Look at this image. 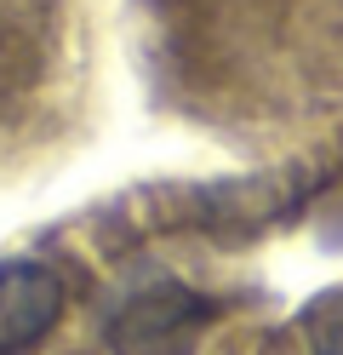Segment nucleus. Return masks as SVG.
Instances as JSON below:
<instances>
[{"label": "nucleus", "mask_w": 343, "mask_h": 355, "mask_svg": "<svg viewBox=\"0 0 343 355\" xmlns=\"http://www.w3.org/2000/svg\"><path fill=\"white\" fill-rule=\"evenodd\" d=\"M304 344L309 355H343V286L320 293L304 309Z\"/></svg>", "instance_id": "obj_3"}, {"label": "nucleus", "mask_w": 343, "mask_h": 355, "mask_svg": "<svg viewBox=\"0 0 343 355\" xmlns=\"http://www.w3.org/2000/svg\"><path fill=\"white\" fill-rule=\"evenodd\" d=\"M195 321H200V304L195 298H183V293H149V298H137L121 315L114 355H189Z\"/></svg>", "instance_id": "obj_2"}, {"label": "nucleus", "mask_w": 343, "mask_h": 355, "mask_svg": "<svg viewBox=\"0 0 343 355\" xmlns=\"http://www.w3.org/2000/svg\"><path fill=\"white\" fill-rule=\"evenodd\" d=\"M63 315V275L40 258L0 263V355L40 344Z\"/></svg>", "instance_id": "obj_1"}]
</instances>
